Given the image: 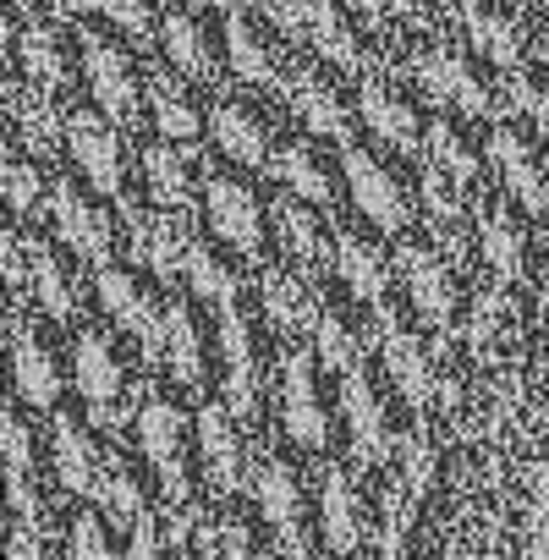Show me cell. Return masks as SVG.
I'll use <instances>...</instances> for the list:
<instances>
[{"mask_svg":"<svg viewBox=\"0 0 549 560\" xmlns=\"http://www.w3.org/2000/svg\"><path fill=\"white\" fill-rule=\"evenodd\" d=\"M220 347H225V401L236 418H253L258 407V380H253V347H247V325L236 319V308H220Z\"/></svg>","mask_w":549,"mask_h":560,"instance_id":"obj_17","label":"cell"},{"mask_svg":"<svg viewBox=\"0 0 549 560\" xmlns=\"http://www.w3.org/2000/svg\"><path fill=\"white\" fill-rule=\"evenodd\" d=\"M198 456H203V472L220 494H231L242 483V445L231 434V418L220 407H203L198 412Z\"/></svg>","mask_w":549,"mask_h":560,"instance_id":"obj_15","label":"cell"},{"mask_svg":"<svg viewBox=\"0 0 549 560\" xmlns=\"http://www.w3.org/2000/svg\"><path fill=\"white\" fill-rule=\"evenodd\" d=\"M165 50H171V61H176L187 78L214 83V50H209V39H203L198 23H187V18H165Z\"/></svg>","mask_w":549,"mask_h":560,"instance_id":"obj_30","label":"cell"},{"mask_svg":"<svg viewBox=\"0 0 549 560\" xmlns=\"http://www.w3.org/2000/svg\"><path fill=\"white\" fill-rule=\"evenodd\" d=\"M303 39H314V50H319L330 67H341V72L358 67V39H352L347 18L330 7V0H308V34H303Z\"/></svg>","mask_w":549,"mask_h":560,"instance_id":"obj_26","label":"cell"},{"mask_svg":"<svg viewBox=\"0 0 549 560\" xmlns=\"http://www.w3.org/2000/svg\"><path fill=\"white\" fill-rule=\"evenodd\" d=\"M396 269L407 280V298L423 314V325L445 330V319H451V275L440 269V258L429 247H401L396 253Z\"/></svg>","mask_w":549,"mask_h":560,"instance_id":"obj_12","label":"cell"},{"mask_svg":"<svg viewBox=\"0 0 549 560\" xmlns=\"http://www.w3.org/2000/svg\"><path fill=\"white\" fill-rule=\"evenodd\" d=\"M472 45H478L494 67H516V61H522V28L505 23V18H483V23L472 28Z\"/></svg>","mask_w":549,"mask_h":560,"instance_id":"obj_42","label":"cell"},{"mask_svg":"<svg viewBox=\"0 0 549 560\" xmlns=\"http://www.w3.org/2000/svg\"><path fill=\"white\" fill-rule=\"evenodd\" d=\"M225 50H231V72L242 83H253V89H269L274 83V61H269V50L258 45V34L247 28L242 12H225Z\"/></svg>","mask_w":549,"mask_h":560,"instance_id":"obj_28","label":"cell"},{"mask_svg":"<svg viewBox=\"0 0 549 560\" xmlns=\"http://www.w3.org/2000/svg\"><path fill=\"white\" fill-rule=\"evenodd\" d=\"M352 7H358L363 18H379V12H385V0H352Z\"/></svg>","mask_w":549,"mask_h":560,"instance_id":"obj_57","label":"cell"},{"mask_svg":"<svg viewBox=\"0 0 549 560\" xmlns=\"http://www.w3.org/2000/svg\"><path fill=\"white\" fill-rule=\"evenodd\" d=\"M143 182H149L154 203L187 209V160H182L176 149H149V154H143Z\"/></svg>","mask_w":549,"mask_h":560,"instance_id":"obj_39","label":"cell"},{"mask_svg":"<svg viewBox=\"0 0 549 560\" xmlns=\"http://www.w3.org/2000/svg\"><path fill=\"white\" fill-rule=\"evenodd\" d=\"M7 105H12V121H17V132H23V143L34 149V154H56V143H61V116L39 100V94H7Z\"/></svg>","mask_w":549,"mask_h":560,"instance_id":"obj_31","label":"cell"},{"mask_svg":"<svg viewBox=\"0 0 549 560\" xmlns=\"http://www.w3.org/2000/svg\"><path fill=\"white\" fill-rule=\"evenodd\" d=\"M429 483H434V445L418 434V440H407V472H401V489H407L412 500H423Z\"/></svg>","mask_w":549,"mask_h":560,"instance_id":"obj_51","label":"cell"},{"mask_svg":"<svg viewBox=\"0 0 549 560\" xmlns=\"http://www.w3.org/2000/svg\"><path fill=\"white\" fill-rule=\"evenodd\" d=\"M23 67H28V78L45 94L67 89V56H61V45H56L50 28H23Z\"/></svg>","mask_w":549,"mask_h":560,"instance_id":"obj_37","label":"cell"},{"mask_svg":"<svg viewBox=\"0 0 549 560\" xmlns=\"http://www.w3.org/2000/svg\"><path fill=\"white\" fill-rule=\"evenodd\" d=\"M83 7L105 12L121 34H132L138 45H149V0H83Z\"/></svg>","mask_w":549,"mask_h":560,"instance_id":"obj_47","label":"cell"},{"mask_svg":"<svg viewBox=\"0 0 549 560\" xmlns=\"http://www.w3.org/2000/svg\"><path fill=\"white\" fill-rule=\"evenodd\" d=\"M314 330H319V358H325V369L347 374V369H352V352H358V347H352V330H347L341 319H330V314H325Z\"/></svg>","mask_w":549,"mask_h":560,"instance_id":"obj_49","label":"cell"},{"mask_svg":"<svg viewBox=\"0 0 549 560\" xmlns=\"http://www.w3.org/2000/svg\"><path fill=\"white\" fill-rule=\"evenodd\" d=\"M94 500H100V511H105L110 522H121V527H132V522L143 516V494H138L132 472H127V467H116V462H100Z\"/></svg>","mask_w":549,"mask_h":560,"instance_id":"obj_33","label":"cell"},{"mask_svg":"<svg viewBox=\"0 0 549 560\" xmlns=\"http://www.w3.org/2000/svg\"><path fill=\"white\" fill-rule=\"evenodd\" d=\"M209 132H214V143L236 160V165H264L269 160V149H264V127L247 116V110H236V105H220L214 116H209Z\"/></svg>","mask_w":549,"mask_h":560,"instance_id":"obj_25","label":"cell"},{"mask_svg":"<svg viewBox=\"0 0 549 560\" xmlns=\"http://www.w3.org/2000/svg\"><path fill=\"white\" fill-rule=\"evenodd\" d=\"M187 280H192L198 303H209V308H231L236 303V275L209 247H187Z\"/></svg>","mask_w":549,"mask_h":560,"instance_id":"obj_35","label":"cell"},{"mask_svg":"<svg viewBox=\"0 0 549 560\" xmlns=\"http://www.w3.org/2000/svg\"><path fill=\"white\" fill-rule=\"evenodd\" d=\"M50 7H56V12H72V7H83V0H50Z\"/></svg>","mask_w":549,"mask_h":560,"instance_id":"obj_58","label":"cell"},{"mask_svg":"<svg viewBox=\"0 0 549 560\" xmlns=\"http://www.w3.org/2000/svg\"><path fill=\"white\" fill-rule=\"evenodd\" d=\"M12 374H17V396L28 407H56V390H61V374L45 352V341L34 330H17L12 325Z\"/></svg>","mask_w":549,"mask_h":560,"instance_id":"obj_18","label":"cell"},{"mask_svg":"<svg viewBox=\"0 0 549 560\" xmlns=\"http://www.w3.org/2000/svg\"><path fill=\"white\" fill-rule=\"evenodd\" d=\"M319 478H325V483H319L325 544H330L336 555H352V549H358V527H363V516H358V494H352V483H347L341 467H325Z\"/></svg>","mask_w":549,"mask_h":560,"instance_id":"obj_21","label":"cell"},{"mask_svg":"<svg viewBox=\"0 0 549 560\" xmlns=\"http://www.w3.org/2000/svg\"><path fill=\"white\" fill-rule=\"evenodd\" d=\"M132 253H138V264L143 269H154L160 280H171L176 269H187V236H182V225L176 220H165V214H132Z\"/></svg>","mask_w":549,"mask_h":560,"instance_id":"obj_19","label":"cell"},{"mask_svg":"<svg viewBox=\"0 0 549 560\" xmlns=\"http://www.w3.org/2000/svg\"><path fill=\"white\" fill-rule=\"evenodd\" d=\"M511 7H527V0H511Z\"/></svg>","mask_w":549,"mask_h":560,"instance_id":"obj_59","label":"cell"},{"mask_svg":"<svg viewBox=\"0 0 549 560\" xmlns=\"http://www.w3.org/2000/svg\"><path fill=\"white\" fill-rule=\"evenodd\" d=\"M336 269H341V280L352 287V298H358V303H379V298H385V287H390L385 258H379L369 242H358V236H341V258H336Z\"/></svg>","mask_w":549,"mask_h":560,"instance_id":"obj_27","label":"cell"},{"mask_svg":"<svg viewBox=\"0 0 549 560\" xmlns=\"http://www.w3.org/2000/svg\"><path fill=\"white\" fill-rule=\"evenodd\" d=\"M412 78H418V89H423V100H429V105H456V94H462V83H467L472 72H467L456 56L429 50V56H418Z\"/></svg>","mask_w":549,"mask_h":560,"instance_id":"obj_38","label":"cell"},{"mask_svg":"<svg viewBox=\"0 0 549 560\" xmlns=\"http://www.w3.org/2000/svg\"><path fill=\"white\" fill-rule=\"evenodd\" d=\"M67 143H72L83 176H89L105 198H121V138H116L100 116H72V121H67Z\"/></svg>","mask_w":549,"mask_h":560,"instance_id":"obj_9","label":"cell"},{"mask_svg":"<svg viewBox=\"0 0 549 560\" xmlns=\"http://www.w3.org/2000/svg\"><path fill=\"white\" fill-rule=\"evenodd\" d=\"M274 176H281L297 198H308V203H325V198H330V176H325V165H319L303 143H292V149L274 154Z\"/></svg>","mask_w":549,"mask_h":560,"instance_id":"obj_40","label":"cell"},{"mask_svg":"<svg viewBox=\"0 0 549 560\" xmlns=\"http://www.w3.org/2000/svg\"><path fill=\"white\" fill-rule=\"evenodd\" d=\"M138 434H143V451L160 472V489L171 505L187 500V467H182V412L171 401H149L138 412Z\"/></svg>","mask_w":549,"mask_h":560,"instance_id":"obj_4","label":"cell"},{"mask_svg":"<svg viewBox=\"0 0 549 560\" xmlns=\"http://www.w3.org/2000/svg\"><path fill=\"white\" fill-rule=\"evenodd\" d=\"M7 280H12V298H23V247H17V231H7Z\"/></svg>","mask_w":549,"mask_h":560,"instance_id":"obj_55","label":"cell"},{"mask_svg":"<svg viewBox=\"0 0 549 560\" xmlns=\"http://www.w3.org/2000/svg\"><path fill=\"white\" fill-rule=\"evenodd\" d=\"M287 100L292 110L303 116V127H314L319 138H336V143H352V121H347V105L330 94V83H319L314 72H297L287 83Z\"/></svg>","mask_w":549,"mask_h":560,"instance_id":"obj_16","label":"cell"},{"mask_svg":"<svg viewBox=\"0 0 549 560\" xmlns=\"http://www.w3.org/2000/svg\"><path fill=\"white\" fill-rule=\"evenodd\" d=\"M456 105H462L467 116H489V94H483V83H478V78H467V83H462V94H456Z\"/></svg>","mask_w":549,"mask_h":560,"instance_id":"obj_54","label":"cell"},{"mask_svg":"<svg viewBox=\"0 0 549 560\" xmlns=\"http://www.w3.org/2000/svg\"><path fill=\"white\" fill-rule=\"evenodd\" d=\"M527 522H533V555H549V467L538 462L533 472H527Z\"/></svg>","mask_w":549,"mask_h":560,"instance_id":"obj_45","label":"cell"},{"mask_svg":"<svg viewBox=\"0 0 549 560\" xmlns=\"http://www.w3.org/2000/svg\"><path fill=\"white\" fill-rule=\"evenodd\" d=\"M78 390H83V401H89V412H94V423H100L105 434H116V429L127 423V407H121V363H116V352H110L105 336H83V341H78Z\"/></svg>","mask_w":549,"mask_h":560,"instance_id":"obj_1","label":"cell"},{"mask_svg":"<svg viewBox=\"0 0 549 560\" xmlns=\"http://www.w3.org/2000/svg\"><path fill=\"white\" fill-rule=\"evenodd\" d=\"M500 319H505V303H500V292H483V298L472 303V319H467V347H472L478 358L494 347V336H500Z\"/></svg>","mask_w":549,"mask_h":560,"instance_id":"obj_46","label":"cell"},{"mask_svg":"<svg viewBox=\"0 0 549 560\" xmlns=\"http://www.w3.org/2000/svg\"><path fill=\"white\" fill-rule=\"evenodd\" d=\"M478 242H483V258L500 280H516L522 275V231L505 220V209H489L483 225H478Z\"/></svg>","mask_w":549,"mask_h":560,"instance_id":"obj_32","label":"cell"},{"mask_svg":"<svg viewBox=\"0 0 549 560\" xmlns=\"http://www.w3.org/2000/svg\"><path fill=\"white\" fill-rule=\"evenodd\" d=\"M264 314H269L274 330H287V336L319 325L314 292L303 287V280H292V275H264Z\"/></svg>","mask_w":549,"mask_h":560,"instance_id":"obj_23","label":"cell"},{"mask_svg":"<svg viewBox=\"0 0 549 560\" xmlns=\"http://www.w3.org/2000/svg\"><path fill=\"white\" fill-rule=\"evenodd\" d=\"M50 451H56V478L67 494H94V478H100V456L89 445V434L72 423V418H56L50 423Z\"/></svg>","mask_w":549,"mask_h":560,"instance_id":"obj_20","label":"cell"},{"mask_svg":"<svg viewBox=\"0 0 549 560\" xmlns=\"http://www.w3.org/2000/svg\"><path fill=\"white\" fill-rule=\"evenodd\" d=\"M28 264H34V292H39L45 314H50L56 325H67V319L78 314V287L61 275L56 253H50V247H39V242H28Z\"/></svg>","mask_w":549,"mask_h":560,"instance_id":"obj_29","label":"cell"},{"mask_svg":"<svg viewBox=\"0 0 549 560\" xmlns=\"http://www.w3.org/2000/svg\"><path fill=\"white\" fill-rule=\"evenodd\" d=\"M258 7H264V18L281 28L287 39L308 34V0H258Z\"/></svg>","mask_w":549,"mask_h":560,"instance_id":"obj_52","label":"cell"},{"mask_svg":"<svg viewBox=\"0 0 549 560\" xmlns=\"http://www.w3.org/2000/svg\"><path fill=\"white\" fill-rule=\"evenodd\" d=\"M149 105H154V127L165 132V138H198V110L176 94V83L165 78V72H149Z\"/></svg>","mask_w":549,"mask_h":560,"instance_id":"obj_34","label":"cell"},{"mask_svg":"<svg viewBox=\"0 0 549 560\" xmlns=\"http://www.w3.org/2000/svg\"><path fill=\"white\" fill-rule=\"evenodd\" d=\"M423 154H429V165H440L456 187H467L472 176H478V160H472V149L445 127V121H429V132H423Z\"/></svg>","mask_w":549,"mask_h":560,"instance_id":"obj_41","label":"cell"},{"mask_svg":"<svg viewBox=\"0 0 549 560\" xmlns=\"http://www.w3.org/2000/svg\"><path fill=\"white\" fill-rule=\"evenodd\" d=\"M83 39V72H89V89L100 100V110L121 127L138 121V89H132V67L121 50H110L100 34H78Z\"/></svg>","mask_w":549,"mask_h":560,"instance_id":"obj_3","label":"cell"},{"mask_svg":"<svg viewBox=\"0 0 549 560\" xmlns=\"http://www.w3.org/2000/svg\"><path fill=\"white\" fill-rule=\"evenodd\" d=\"M50 220H56L61 242H67L83 264H105V258H110V220H105L78 187H67V182L50 187Z\"/></svg>","mask_w":549,"mask_h":560,"instance_id":"obj_5","label":"cell"},{"mask_svg":"<svg viewBox=\"0 0 549 560\" xmlns=\"http://www.w3.org/2000/svg\"><path fill=\"white\" fill-rule=\"evenodd\" d=\"M527 116H533V121H538V132H544V138H549V94H538V100H533V110H527Z\"/></svg>","mask_w":549,"mask_h":560,"instance_id":"obj_56","label":"cell"},{"mask_svg":"<svg viewBox=\"0 0 549 560\" xmlns=\"http://www.w3.org/2000/svg\"><path fill=\"white\" fill-rule=\"evenodd\" d=\"M7 203H12V214H34L39 209V171L23 165L17 154H7Z\"/></svg>","mask_w":549,"mask_h":560,"instance_id":"obj_48","label":"cell"},{"mask_svg":"<svg viewBox=\"0 0 549 560\" xmlns=\"http://www.w3.org/2000/svg\"><path fill=\"white\" fill-rule=\"evenodd\" d=\"M379 352H385V369H390V380H396L401 401H407V407H429L440 380H434V369H429V352L418 347V336H407V330H390V336L379 341Z\"/></svg>","mask_w":549,"mask_h":560,"instance_id":"obj_14","label":"cell"},{"mask_svg":"<svg viewBox=\"0 0 549 560\" xmlns=\"http://www.w3.org/2000/svg\"><path fill=\"white\" fill-rule=\"evenodd\" d=\"M100 303H105V314H116V325L127 336L143 341V358H165V319L154 314V303L132 287L121 269H100Z\"/></svg>","mask_w":549,"mask_h":560,"instance_id":"obj_7","label":"cell"},{"mask_svg":"<svg viewBox=\"0 0 549 560\" xmlns=\"http://www.w3.org/2000/svg\"><path fill=\"white\" fill-rule=\"evenodd\" d=\"M209 225H214V236H225L236 253H258V242H264V225H258V203H253V192L242 187V182H209Z\"/></svg>","mask_w":549,"mask_h":560,"instance_id":"obj_13","label":"cell"},{"mask_svg":"<svg viewBox=\"0 0 549 560\" xmlns=\"http://www.w3.org/2000/svg\"><path fill=\"white\" fill-rule=\"evenodd\" d=\"M347 187H352V203L379 225V231H401L407 225V203H401V187L390 182V171L363 154V149H347Z\"/></svg>","mask_w":549,"mask_h":560,"instance_id":"obj_8","label":"cell"},{"mask_svg":"<svg viewBox=\"0 0 549 560\" xmlns=\"http://www.w3.org/2000/svg\"><path fill=\"white\" fill-rule=\"evenodd\" d=\"M274 231H281V247H287V258H297V264H314V258L325 253L314 214H308L303 203H292V198H281V203H274Z\"/></svg>","mask_w":549,"mask_h":560,"instance_id":"obj_36","label":"cell"},{"mask_svg":"<svg viewBox=\"0 0 549 560\" xmlns=\"http://www.w3.org/2000/svg\"><path fill=\"white\" fill-rule=\"evenodd\" d=\"M138 533H132V544H127V555H160V549H171V538L154 527V516H138L132 522Z\"/></svg>","mask_w":549,"mask_h":560,"instance_id":"obj_53","label":"cell"},{"mask_svg":"<svg viewBox=\"0 0 549 560\" xmlns=\"http://www.w3.org/2000/svg\"><path fill=\"white\" fill-rule=\"evenodd\" d=\"M341 412H347V423H352V451H358V462H363V467H379V462L390 456V429H385V407H379L374 385H369L358 369H347Z\"/></svg>","mask_w":549,"mask_h":560,"instance_id":"obj_10","label":"cell"},{"mask_svg":"<svg viewBox=\"0 0 549 560\" xmlns=\"http://www.w3.org/2000/svg\"><path fill=\"white\" fill-rule=\"evenodd\" d=\"M489 154H494V165H500V176H505V192H511L527 214H549V176L538 171V160L522 149V138H516L505 121L489 132Z\"/></svg>","mask_w":549,"mask_h":560,"instance_id":"obj_11","label":"cell"},{"mask_svg":"<svg viewBox=\"0 0 549 560\" xmlns=\"http://www.w3.org/2000/svg\"><path fill=\"white\" fill-rule=\"evenodd\" d=\"M358 105H363V121L374 127V138H379V143H390V149H401V154H412V149H418V116H412V110L385 89V83H374V78H369Z\"/></svg>","mask_w":549,"mask_h":560,"instance_id":"obj_22","label":"cell"},{"mask_svg":"<svg viewBox=\"0 0 549 560\" xmlns=\"http://www.w3.org/2000/svg\"><path fill=\"white\" fill-rule=\"evenodd\" d=\"M253 494H258V511H264V522L281 533V549L287 555H308V538H303V494H297V472L292 467H281V462H264L258 467V483H253Z\"/></svg>","mask_w":549,"mask_h":560,"instance_id":"obj_6","label":"cell"},{"mask_svg":"<svg viewBox=\"0 0 549 560\" xmlns=\"http://www.w3.org/2000/svg\"><path fill=\"white\" fill-rule=\"evenodd\" d=\"M7 483L12 489H34V440H28V429H23V418L7 407Z\"/></svg>","mask_w":549,"mask_h":560,"instance_id":"obj_43","label":"cell"},{"mask_svg":"<svg viewBox=\"0 0 549 560\" xmlns=\"http://www.w3.org/2000/svg\"><path fill=\"white\" fill-rule=\"evenodd\" d=\"M440 176H445L440 165H429V171H423V209H429V225L451 242V225H456V214H462V198H451Z\"/></svg>","mask_w":549,"mask_h":560,"instance_id":"obj_44","label":"cell"},{"mask_svg":"<svg viewBox=\"0 0 549 560\" xmlns=\"http://www.w3.org/2000/svg\"><path fill=\"white\" fill-rule=\"evenodd\" d=\"M165 363H171V374L182 380V385H203V341H198V325H192V314L182 308V303H171L165 308Z\"/></svg>","mask_w":549,"mask_h":560,"instance_id":"obj_24","label":"cell"},{"mask_svg":"<svg viewBox=\"0 0 549 560\" xmlns=\"http://www.w3.org/2000/svg\"><path fill=\"white\" fill-rule=\"evenodd\" d=\"M281 434H292L308 451L325 445V412H319V396H314V363H308V352H287V347H281Z\"/></svg>","mask_w":549,"mask_h":560,"instance_id":"obj_2","label":"cell"},{"mask_svg":"<svg viewBox=\"0 0 549 560\" xmlns=\"http://www.w3.org/2000/svg\"><path fill=\"white\" fill-rule=\"evenodd\" d=\"M67 555H72V560H100V555H110V533H105V522H100V516H72Z\"/></svg>","mask_w":549,"mask_h":560,"instance_id":"obj_50","label":"cell"}]
</instances>
